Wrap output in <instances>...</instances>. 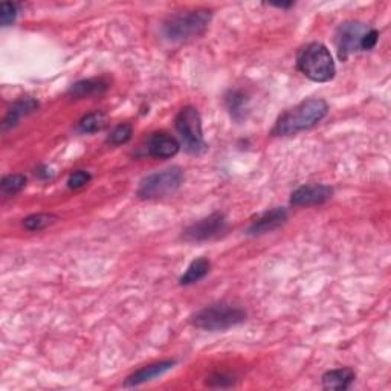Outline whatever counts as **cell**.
<instances>
[{
    "label": "cell",
    "mask_w": 391,
    "mask_h": 391,
    "mask_svg": "<svg viewBox=\"0 0 391 391\" xmlns=\"http://www.w3.org/2000/svg\"><path fill=\"white\" fill-rule=\"evenodd\" d=\"M297 66L299 72L317 82L330 81L336 72L332 54H330L326 44L320 42L309 43L298 52Z\"/></svg>",
    "instance_id": "obj_2"
},
{
    "label": "cell",
    "mask_w": 391,
    "mask_h": 391,
    "mask_svg": "<svg viewBox=\"0 0 391 391\" xmlns=\"http://www.w3.org/2000/svg\"><path fill=\"white\" fill-rule=\"evenodd\" d=\"M225 103L229 110L231 116L240 121L245 116V112L247 109V98L242 90H231L228 95L225 96Z\"/></svg>",
    "instance_id": "obj_16"
},
{
    "label": "cell",
    "mask_w": 391,
    "mask_h": 391,
    "mask_svg": "<svg viewBox=\"0 0 391 391\" xmlns=\"http://www.w3.org/2000/svg\"><path fill=\"white\" fill-rule=\"evenodd\" d=\"M17 17V5L12 2H3L0 6V24L2 26H10Z\"/></svg>",
    "instance_id": "obj_22"
},
{
    "label": "cell",
    "mask_w": 391,
    "mask_h": 391,
    "mask_svg": "<svg viewBox=\"0 0 391 391\" xmlns=\"http://www.w3.org/2000/svg\"><path fill=\"white\" fill-rule=\"evenodd\" d=\"M209 21H211V12L208 10H196L170 17L164 24V35L171 42H182L193 39L205 33Z\"/></svg>",
    "instance_id": "obj_4"
},
{
    "label": "cell",
    "mask_w": 391,
    "mask_h": 391,
    "mask_svg": "<svg viewBox=\"0 0 391 391\" xmlns=\"http://www.w3.org/2000/svg\"><path fill=\"white\" fill-rule=\"evenodd\" d=\"M355 378L356 374L351 368H336V370H330L322 374V387L326 390H347Z\"/></svg>",
    "instance_id": "obj_14"
},
{
    "label": "cell",
    "mask_w": 391,
    "mask_h": 391,
    "mask_svg": "<svg viewBox=\"0 0 391 391\" xmlns=\"http://www.w3.org/2000/svg\"><path fill=\"white\" fill-rule=\"evenodd\" d=\"M57 220L54 214H33L24 220V227L28 231H42Z\"/></svg>",
    "instance_id": "obj_19"
},
{
    "label": "cell",
    "mask_w": 391,
    "mask_h": 391,
    "mask_svg": "<svg viewBox=\"0 0 391 391\" xmlns=\"http://www.w3.org/2000/svg\"><path fill=\"white\" fill-rule=\"evenodd\" d=\"M106 89H107V82L103 78H92V80H82L75 82V85L71 87L69 94L75 98H82L92 94H101L103 90Z\"/></svg>",
    "instance_id": "obj_15"
},
{
    "label": "cell",
    "mask_w": 391,
    "mask_h": 391,
    "mask_svg": "<svg viewBox=\"0 0 391 391\" xmlns=\"http://www.w3.org/2000/svg\"><path fill=\"white\" fill-rule=\"evenodd\" d=\"M132 133H133L132 125L127 124V123H123V124L116 125L115 129L112 130V133L109 134V138H107V142L112 146H123V144H125L127 141H130Z\"/></svg>",
    "instance_id": "obj_21"
},
{
    "label": "cell",
    "mask_w": 391,
    "mask_h": 391,
    "mask_svg": "<svg viewBox=\"0 0 391 391\" xmlns=\"http://www.w3.org/2000/svg\"><path fill=\"white\" fill-rule=\"evenodd\" d=\"M25 185H26V177L24 175H10L2 179L0 188H2L3 196H12L19 193Z\"/></svg>",
    "instance_id": "obj_20"
},
{
    "label": "cell",
    "mask_w": 391,
    "mask_h": 391,
    "mask_svg": "<svg viewBox=\"0 0 391 391\" xmlns=\"http://www.w3.org/2000/svg\"><path fill=\"white\" fill-rule=\"evenodd\" d=\"M368 28L360 24V21H345L338 29L336 44H338V55L341 60H347L350 54L360 49V40Z\"/></svg>",
    "instance_id": "obj_7"
},
{
    "label": "cell",
    "mask_w": 391,
    "mask_h": 391,
    "mask_svg": "<svg viewBox=\"0 0 391 391\" xmlns=\"http://www.w3.org/2000/svg\"><path fill=\"white\" fill-rule=\"evenodd\" d=\"M286 219H288V213H286L284 208H274L270 211L260 214L257 219L252 220L250 229H247V234L257 236L274 231L278 227H281Z\"/></svg>",
    "instance_id": "obj_11"
},
{
    "label": "cell",
    "mask_w": 391,
    "mask_h": 391,
    "mask_svg": "<svg viewBox=\"0 0 391 391\" xmlns=\"http://www.w3.org/2000/svg\"><path fill=\"white\" fill-rule=\"evenodd\" d=\"M175 364H176L175 360H162V363H156V364H152V365L142 367V368H139L138 372H134L133 374H130L129 378L125 379L124 385L125 387H137V385H141V383L153 381L155 378H157V376H161L165 372H168Z\"/></svg>",
    "instance_id": "obj_12"
},
{
    "label": "cell",
    "mask_w": 391,
    "mask_h": 391,
    "mask_svg": "<svg viewBox=\"0 0 391 391\" xmlns=\"http://www.w3.org/2000/svg\"><path fill=\"white\" fill-rule=\"evenodd\" d=\"M246 320V312L228 303H216L207 306L193 315V324L208 332L228 330Z\"/></svg>",
    "instance_id": "obj_3"
},
{
    "label": "cell",
    "mask_w": 391,
    "mask_h": 391,
    "mask_svg": "<svg viewBox=\"0 0 391 391\" xmlns=\"http://www.w3.org/2000/svg\"><path fill=\"white\" fill-rule=\"evenodd\" d=\"M180 150L179 141L165 132H155L146 141V153L156 159H168Z\"/></svg>",
    "instance_id": "obj_9"
},
{
    "label": "cell",
    "mask_w": 391,
    "mask_h": 391,
    "mask_svg": "<svg viewBox=\"0 0 391 391\" xmlns=\"http://www.w3.org/2000/svg\"><path fill=\"white\" fill-rule=\"evenodd\" d=\"M232 382H234V379L229 378V376H225V374H214L208 381V383L211 387H228V385H231Z\"/></svg>",
    "instance_id": "obj_25"
},
{
    "label": "cell",
    "mask_w": 391,
    "mask_h": 391,
    "mask_svg": "<svg viewBox=\"0 0 391 391\" xmlns=\"http://www.w3.org/2000/svg\"><path fill=\"white\" fill-rule=\"evenodd\" d=\"M211 268V263L207 259H198L194 260L190 266H188L186 272L180 278V284H193L204 278Z\"/></svg>",
    "instance_id": "obj_17"
},
{
    "label": "cell",
    "mask_w": 391,
    "mask_h": 391,
    "mask_svg": "<svg viewBox=\"0 0 391 391\" xmlns=\"http://www.w3.org/2000/svg\"><path fill=\"white\" fill-rule=\"evenodd\" d=\"M379 39V33L376 29H368V31L364 34L363 40H360V49L363 51H370L376 46Z\"/></svg>",
    "instance_id": "obj_24"
},
{
    "label": "cell",
    "mask_w": 391,
    "mask_h": 391,
    "mask_svg": "<svg viewBox=\"0 0 391 391\" xmlns=\"http://www.w3.org/2000/svg\"><path fill=\"white\" fill-rule=\"evenodd\" d=\"M104 124H106V118H104L101 112H92V114L81 118V121L78 123V132L81 133L100 132Z\"/></svg>",
    "instance_id": "obj_18"
},
{
    "label": "cell",
    "mask_w": 391,
    "mask_h": 391,
    "mask_svg": "<svg viewBox=\"0 0 391 391\" xmlns=\"http://www.w3.org/2000/svg\"><path fill=\"white\" fill-rule=\"evenodd\" d=\"M37 109H39V101H35L34 98L31 96L20 98V100L16 101V104L10 109L8 114H6L3 119V130L11 129V127L16 125L25 115L33 114V112H35Z\"/></svg>",
    "instance_id": "obj_13"
},
{
    "label": "cell",
    "mask_w": 391,
    "mask_h": 391,
    "mask_svg": "<svg viewBox=\"0 0 391 391\" xmlns=\"http://www.w3.org/2000/svg\"><path fill=\"white\" fill-rule=\"evenodd\" d=\"M225 227H227L225 216L222 213H214L205 217V219L193 223L190 228H186L184 232V238L188 240V242H204V240L219 236Z\"/></svg>",
    "instance_id": "obj_8"
},
{
    "label": "cell",
    "mask_w": 391,
    "mask_h": 391,
    "mask_svg": "<svg viewBox=\"0 0 391 391\" xmlns=\"http://www.w3.org/2000/svg\"><path fill=\"white\" fill-rule=\"evenodd\" d=\"M329 106L321 98H311L299 103L298 106L283 114L274 127L272 133L277 137H289L298 132L312 129L327 115Z\"/></svg>",
    "instance_id": "obj_1"
},
{
    "label": "cell",
    "mask_w": 391,
    "mask_h": 391,
    "mask_svg": "<svg viewBox=\"0 0 391 391\" xmlns=\"http://www.w3.org/2000/svg\"><path fill=\"white\" fill-rule=\"evenodd\" d=\"M333 190L329 185L313 184V185H303L297 188L290 196V204L298 207L307 205H320L324 204L332 198Z\"/></svg>",
    "instance_id": "obj_10"
},
{
    "label": "cell",
    "mask_w": 391,
    "mask_h": 391,
    "mask_svg": "<svg viewBox=\"0 0 391 391\" xmlns=\"http://www.w3.org/2000/svg\"><path fill=\"white\" fill-rule=\"evenodd\" d=\"M89 180H90L89 173L85 171V170H78V171L72 173L69 179H67V186L73 188V190H77V188L85 186L89 182Z\"/></svg>",
    "instance_id": "obj_23"
},
{
    "label": "cell",
    "mask_w": 391,
    "mask_h": 391,
    "mask_svg": "<svg viewBox=\"0 0 391 391\" xmlns=\"http://www.w3.org/2000/svg\"><path fill=\"white\" fill-rule=\"evenodd\" d=\"M184 182V171L179 167H171L156 171L141 180L138 196L141 199H159L179 190Z\"/></svg>",
    "instance_id": "obj_6"
},
{
    "label": "cell",
    "mask_w": 391,
    "mask_h": 391,
    "mask_svg": "<svg viewBox=\"0 0 391 391\" xmlns=\"http://www.w3.org/2000/svg\"><path fill=\"white\" fill-rule=\"evenodd\" d=\"M175 124L188 153L200 155L205 152L207 144L204 141V133H202V119L198 109L193 106L184 107L177 114Z\"/></svg>",
    "instance_id": "obj_5"
}]
</instances>
